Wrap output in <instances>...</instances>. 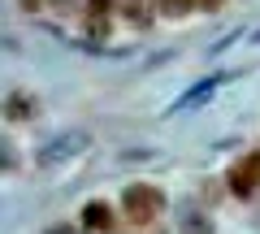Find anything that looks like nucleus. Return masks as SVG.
Wrapping results in <instances>:
<instances>
[{"instance_id": "3", "label": "nucleus", "mask_w": 260, "mask_h": 234, "mask_svg": "<svg viewBox=\"0 0 260 234\" xmlns=\"http://www.w3.org/2000/svg\"><path fill=\"white\" fill-rule=\"evenodd\" d=\"M225 182H230V191H234L239 199L256 195V191H260V152L239 156V160L230 165V174H225Z\"/></svg>"}, {"instance_id": "8", "label": "nucleus", "mask_w": 260, "mask_h": 234, "mask_svg": "<svg viewBox=\"0 0 260 234\" xmlns=\"http://www.w3.org/2000/svg\"><path fill=\"white\" fill-rule=\"evenodd\" d=\"M30 113H35V100H30V95H9V104H5V117H9V122H22Z\"/></svg>"}, {"instance_id": "9", "label": "nucleus", "mask_w": 260, "mask_h": 234, "mask_svg": "<svg viewBox=\"0 0 260 234\" xmlns=\"http://www.w3.org/2000/svg\"><path fill=\"white\" fill-rule=\"evenodd\" d=\"M182 234H217L213 230V217H208V213H186L182 217Z\"/></svg>"}, {"instance_id": "11", "label": "nucleus", "mask_w": 260, "mask_h": 234, "mask_svg": "<svg viewBox=\"0 0 260 234\" xmlns=\"http://www.w3.org/2000/svg\"><path fill=\"white\" fill-rule=\"evenodd\" d=\"M48 9H56V13H74L78 9V0H44Z\"/></svg>"}, {"instance_id": "12", "label": "nucleus", "mask_w": 260, "mask_h": 234, "mask_svg": "<svg viewBox=\"0 0 260 234\" xmlns=\"http://www.w3.org/2000/svg\"><path fill=\"white\" fill-rule=\"evenodd\" d=\"M221 5H225V0H195V9H208V13L221 9Z\"/></svg>"}, {"instance_id": "2", "label": "nucleus", "mask_w": 260, "mask_h": 234, "mask_svg": "<svg viewBox=\"0 0 260 234\" xmlns=\"http://www.w3.org/2000/svg\"><path fill=\"white\" fill-rule=\"evenodd\" d=\"M87 143H91V135H87V130H65V135H56V139H48L44 148L35 152V169H44V174H48V169L65 165L70 156H78Z\"/></svg>"}, {"instance_id": "1", "label": "nucleus", "mask_w": 260, "mask_h": 234, "mask_svg": "<svg viewBox=\"0 0 260 234\" xmlns=\"http://www.w3.org/2000/svg\"><path fill=\"white\" fill-rule=\"evenodd\" d=\"M121 208H126V217L135 225H148V221H156L165 213V191L152 187V182H130L121 191Z\"/></svg>"}, {"instance_id": "10", "label": "nucleus", "mask_w": 260, "mask_h": 234, "mask_svg": "<svg viewBox=\"0 0 260 234\" xmlns=\"http://www.w3.org/2000/svg\"><path fill=\"white\" fill-rule=\"evenodd\" d=\"M195 9V0H156V13H160V18H186V13H191Z\"/></svg>"}, {"instance_id": "5", "label": "nucleus", "mask_w": 260, "mask_h": 234, "mask_svg": "<svg viewBox=\"0 0 260 234\" xmlns=\"http://www.w3.org/2000/svg\"><path fill=\"white\" fill-rule=\"evenodd\" d=\"M221 83H225V74H213V78H204V83H195L186 95H178V100H174V109H169V113H182V109H191V104H204Z\"/></svg>"}, {"instance_id": "4", "label": "nucleus", "mask_w": 260, "mask_h": 234, "mask_svg": "<svg viewBox=\"0 0 260 234\" xmlns=\"http://www.w3.org/2000/svg\"><path fill=\"white\" fill-rule=\"evenodd\" d=\"M117 13H121L135 30L152 26V22L160 18V13H156V0H117Z\"/></svg>"}, {"instance_id": "7", "label": "nucleus", "mask_w": 260, "mask_h": 234, "mask_svg": "<svg viewBox=\"0 0 260 234\" xmlns=\"http://www.w3.org/2000/svg\"><path fill=\"white\" fill-rule=\"evenodd\" d=\"M83 225L87 230H113V208L104 204V199H91V204L83 208Z\"/></svg>"}, {"instance_id": "6", "label": "nucleus", "mask_w": 260, "mask_h": 234, "mask_svg": "<svg viewBox=\"0 0 260 234\" xmlns=\"http://www.w3.org/2000/svg\"><path fill=\"white\" fill-rule=\"evenodd\" d=\"M109 9L113 0H87V30L95 39H109Z\"/></svg>"}]
</instances>
